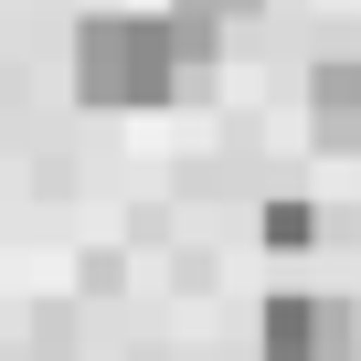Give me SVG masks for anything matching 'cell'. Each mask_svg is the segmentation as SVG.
Wrapping results in <instances>:
<instances>
[{"label": "cell", "instance_id": "277c9868", "mask_svg": "<svg viewBox=\"0 0 361 361\" xmlns=\"http://www.w3.org/2000/svg\"><path fill=\"white\" fill-rule=\"evenodd\" d=\"M266 245H287V255H298V245H319V213H308L298 192H276V202H266Z\"/></svg>", "mask_w": 361, "mask_h": 361}, {"label": "cell", "instance_id": "3957f363", "mask_svg": "<svg viewBox=\"0 0 361 361\" xmlns=\"http://www.w3.org/2000/svg\"><path fill=\"white\" fill-rule=\"evenodd\" d=\"M308 128L329 149H361V54H319L308 75Z\"/></svg>", "mask_w": 361, "mask_h": 361}, {"label": "cell", "instance_id": "5b68a950", "mask_svg": "<svg viewBox=\"0 0 361 361\" xmlns=\"http://www.w3.org/2000/svg\"><path fill=\"white\" fill-rule=\"evenodd\" d=\"M255 0H170V22H192V32H224V22H245Z\"/></svg>", "mask_w": 361, "mask_h": 361}, {"label": "cell", "instance_id": "6da1fadb", "mask_svg": "<svg viewBox=\"0 0 361 361\" xmlns=\"http://www.w3.org/2000/svg\"><path fill=\"white\" fill-rule=\"evenodd\" d=\"M180 75H192V43H180L170 11H96L75 32V96L85 106H159Z\"/></svg>", "mask_w": 361, "mask_h": 361}, {"label": "cell", "instance_id": "7a4b0ae2", "mask_svg": "<svg viewBox=\"0 0 361 361\" xmlns=\"http://www.w3.org/2000/svg\"><path fill=\"white\" fill-rule=\"evenodd\" d=\"M255 350L266 361H361V308L340 287H287V298H266Z\"/></svg>", "mask_w": 361, "mask_h": 361}]
</instances>
